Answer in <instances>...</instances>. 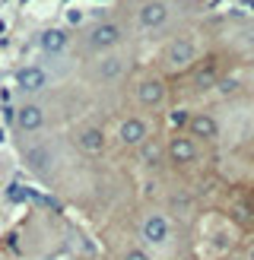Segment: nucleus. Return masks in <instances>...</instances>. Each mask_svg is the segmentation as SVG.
Returning <instances> with one entry per match:
<instances>
[{
    "instance_id": "f257e3e1",
    "label": "nucleus",
    "mask_w": 254,
    "mask_h": 260,
    "mask_svg": "<svg viewBox=\"0 0 254 260\" xmlns=\"http://www.w3.org/2000/svg\"><path fill=\"white\" fill-rule=\"evenodd\" d=\"M187 0H131L124 13V25L131 29V38H159L187 29L184 25Z\"/></svg>"
},
{
    "instance_id": "f03ea898",
    "label": "nucleus",
    "mask_w": 254,
    "mask_h": 260,
    "mask_svg": "<svg viewBox=\"0 0 254 260\" xmlns=\"http://www.w3.org/2000/svg\"><path fill=\"white\" fill-rule=\"evenodd\" d=\"M203 51H207L203 35L187 25V29L169 35L159 45V51H156V70L162 76L165 73H187V70H194L197 63L203 60Z\"/></svg>"
},
{
    "instance_id": "7ed1b4c3",
    "label": "nucleus",
    "mask_w": 254,
    "mask_h": 260,
    "mask_svg": "<svg viewBox=\"0 0 254 260\" xmlns=\"http://www.w3.org/2000/svg\"><path fill=\"white\" fill-rule=\"evenodd\" d=\"M131 29L124 25L121 16H105V19H96L89 22L86 29L80 32L76 38V48H80V54L86 57H105V54H114V51H127L131 48Z\"/></svg>"
},
{
    "instance_id": "20e7f679",
    "label": "nucleus",
    "mask_w": 254,
    "mask_h": 260,
    "mask_svg": "<svg viewBox=\"0 0 254 260\" xmlns=\"http://www.w3.org/2000/svg\"><path fill=\"white\" fill-rule=\"evenodd\" d=\"M137 235H140V244H143L146 251L169 248L175 241V216L149 206V210H143L140 219H137Z\"/></svg>"
},
{
    "instance_id": "39448f33",
    "label": "nucleus",
    "mask_w": 254,
    "mask_h": 260,
    "mask_svg": "<svg viewBox=\"0 0 254 260\" xmlns=\"http://www.w3.org/2000/svg\"><path fill=\"white\" fill-rule=\"evenodd\" d=\"M131 99H134V105L143 114H152V111H162L165 105H169L172 86H169V80H165L159 70H146V73H140L134 80Z\"/></svg>"
},
{
    "instance_id": "423d86ee",
    "label": "nucleus",
    "mask_w": 254,
    "mask_h": 260,
    "mask_svg": "<svg viewBox=\"0 0 254 260\" xmlns=\"http://www.w3.org/2000/svg\"><path fill=\"white\" fill-rule=\"evenodd\" d=\"M152 134H156L152 118H149V114H143V111L124 114V118L118 121V127H114V140H118L124 149H140V146H146V143L152 140Z\"/></svg>"
},
{
    "instance_id": "0eeeda50",
    "label": "nucleus",
    "mask_w": 254,
    "mask_h": 260,
    "mask_svg": "<svg viewBox=\"0 0 254 260\" xmlns=\"http://www.w3.org/2000/svg\"><path fill=\"white\" fill-rule=\"evenodd\" d=\"M165 162H172L175 168H194L203 162V143H197L190 134H172L162 143Z\"/></svg>"
},
{
    "instance_id": "6e6552de",
    "label": "nucleus",
    "mask_w": 254,
    "mask_h": 260,
    "mask_svg": "<svg viewBox=\"0 0 254 260\" xmlns=\"http://www.w3.org/2000/svg\"><path fill=\"white\" fill-rule=\"evenodd\" d=\"M131 51H114V54H105V57H96L89 67H92V80L96 83H118L124 76H131Z\"/></svg>"
},
{
    "instance_id": "1a4fd4ad",
    "label": "nucleus",
    "mask_w": 254,
    "mask_h": 260,
    "mask_svg": "<svg viewBox=\"0 0 254 260\" xmlns=\"http://www.w3.org/2000/svg\"><path fill=\"white\" fill-rule=\"evenodd\" d=\"M184 134H190L197 143H203V146H210L213 140H219L223 124H219V118H216L213 111H190Z\"/></svg>"
},
{
    "instance_id": "9d476101",
    "label": "nucleus",
    "mask_w": 254,
    "mask_h": 260,
    "mask_svg": "<svg viewBox=\"0 0 254 260\" xmlns=\"http://www.w3.org/2000/svg\"><path fill=\"white\" fill-rule=\"evenodd\" d=\"M73 146H76V152H83V155H102L108 149L105 127H102V124H83L73 134Z\"/></svg>"
},
{
    "instance_id": "9b49d317",
    "label": "nucleus",
    "mask_w": 254,
    "mask_h": 260,
    "mask_svg": "<svg viewBox=\"0 0 254 260\" xmlns=\"http://www.w3.org/2000/svg\"><path fill=\"white\" fill-rule=\"evenodd\" d=\"M45 124H48V111L38 102H25L13 111V127L19 134H38V130H45Z\"/></svg>"
},
{
    "instance_id": "f8f14e48",
    "label": "nucleus",
    "mask_w": 254,
    "mask_h": 260,
    "mask_svg": "<svg viewBox=\"0 0 254 260\" xmlns=\"http://www.w3.org/2000/svg\"><path fill=\"white\" fill-rule=\"evenodd\" d=\"M73 48V38L67 29H57V25H51V29H42L38 32V51L48 57H60L67 54V51Z\"/></svg>"
},
{
    "instance_id": "ddd939ff",
    "label": "nucleus",
    "mask_w": 254,
    "mask_h": 260,
    "mask_svg": "<svg viewBox=\"0 0 254 260\" xmlns=\"http://www.w3.org/2000/svg\"><path fill=\"white\" fill-rule=\"evenodd\" d=\"M13 83H16L19 92H42V89H48V70L38 67V63H29V67H19L16 76H13Z\"/></svg>"
},
{
    "instance_id": "4468645a",
    "label": "nucleus",
    "mask_w": 254,
    "mask_h": 260,
    "mask_svg": "<svg viewBox=\"0 0 254 260\" xmlns=\"http://www.w3.org/2000/svg\"><path fill=\"white\" fill-rule=\"evenodd\" d=\"M229 42L235 45V51H241L245 57H254V19H241L232 25Z\"/></svg>"
},
{
    "instance_id": "2eb2a0df",
    "label": "nucleus",
    "mask_w": 254,
    "mask_h": 260,
    "mask_svg": "<svg viewBox=\"0 0 254 260\" xmlns=\"http://www.w3.org/2000/svg\"><path fill=\"white\" fill-rule=\"evenodd\" d=\"M190 111H194V108H172L169 114H165V127H169L172 134H184V127H187V118H190Z\"/></svg>"
},
{
    "instance_id": "dca6fc26",
    "label": "nucleus",
    "mask_w": 254,
    "mask_h": 260,
    "mask_svg": "<svg viewBox=\"0 0 254 260\" xmlns=\"http://www.w3.org/2000/svg\"><path fill=\"white\" fill-rule=\"evenodd\" d=\"M241 89H245V86H241V80H238V76H229V73H223L213 92H216V95H223V99H232V95H238V92H241Z\"/></svg>"
},
{
    "instance_id": "f3484780",
    "label": "nucleus",
    "mask_w": 254,
    "mask_h": 260,
    "mask_svg": "<svg viewBox=\"0 0 254 260\" xmlns=\"http://www.w3.org/2000/svg\"><path fill=\"white\" fill-rule=\"evenodd\" d=\"M121 260H152V254L146 248H140V244H131V248L121 251Z\"/></svg>"
},
{
    "instance_id": "a211bd4d",
    "label": "nucleus",
    "mask_w": 254,
    "mask_h": 260,
    "mask_svg": "<svg viewBox=\"0 0 254 260\" xmlns=\"http://www.w3.org/2000/svg\"><path fill=\"white\" fill-rule=\"evenodd\" d=\"M248 260H254V241H251V248H248Z\"/></svg>"
},
{
    "instance_id": "6ab92c4d",
    "label": "nucleus",
    "mask_w": 254,
    "mask_h": 260,
    "mask_svg": "<svg viewBox=\"0 0 254 260\" xmlns=\"http://www.w3.org/2000/svg\"><path fill=\"white\" fill-rule=\"evenodd\" d=\"M229 260H245V257H229Z\"/></svg>"
}]
</instances>
